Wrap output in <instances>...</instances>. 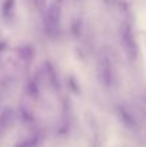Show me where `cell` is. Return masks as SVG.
<instances>
[{
  "label": "cell",
  "mask_w": 146,
  "mask_h": 147,
  "mask_svg": "<svg viewBox=\"0 0 146 147\" xmlns=\"http://www.w3.org/2000/svg\"><path fill=\"white\" fill-rule=\"evenodd\" d=\"M103 1H105V3H107V4H109V3H110L111 0H103Z\"/></svg>",
  "instance_id": "obj_7"
},
{
  "label": "cell",
  "mask_w": 146,
  "mask_h": 147,
  "mask_svg": "<svg viewBox=\"0 0 146 147\" xmlns=\"http://www.w3.org/2000/svg\"><path fill=\"white\" fill-rule=\"evenodd\" d=\"M34 3H35V7L38 8V9H44L47 0H34Z\"/></svg>",
  "instance_id": "obj_5"
},
{
  "label": "cell",
  "mask_w": 146,
  "mask_h": 147,
  "mask_svg": "<svg viewBox=\"0 0 146 147\" xmlns=\"http://www.w3.org/2000/svg\"><path fill=\"white\" fill-rule=\"evenodd\" d=\"M122 43L126 49L127 54L131 59H135L137 56V47H136V40H135L133 30L129 23L124 22L122 26Z\"/></svg>",
  "instance_id": "obj_2"
},
{
  "label": "cell",
  "mask_w": 146,
  "mask_h": 147,
  "mask_svg": "<svg viewBox=\"0 0 146 147\" xmlns=\"http://www.w3.org/2000/svg\"><path fill=\"white\" fill-rule=\"evenodd\" d=\"M61 9H62V0H54L49 5L45 14V32L51 38H56L59 32V20H61Z\"/></svg>",
  "instance_id": "obj_1"
},
{
  "label": "cell",
  "mask_w": 146,
  "mask_h": 147,
  "mask_svg": "<svg viewBox=\"0 0 146 147\" xmlns=\"http://www.w3.org/2000/svg\"><path fill=\"white\" fill-rule=\"evenodd\" d=\"M120 10L122 12H127V3L120 1Z\"/></svg>",
  "instance_id": "obj_6"
},
{
  "label": "cell",
  "mask_w": 146,
  "mask_h": 147,
  "mask_svg": "<svg viewBox=\"0 0 146 147\" xmlns=\"http://www.w3.org/2000/svg\"><path fill=\"white\" fill-rule=\"evenodd\" d=\"M82 30H83V23H82V20L76 18L71 22V34L76 38H79L80 34H82Z\"/></svg>",
  "instance_id": "obj_4"
},
{
  "label": "cell",
  "mask_w": 146,
  "mask_h": 147,
  "mask_svg": "<svg viewBox=\"0 0 146 147\" xmlns=\"http://www.w3.org/2000/svg\"><path fill=\"white\" fill-rule=\"evenodd\" d=\"M16 8V0H4L1 7V14L4 18H10L14 12Z\"/></svg>",
  "instance_id": "obj_3"
}]
</instances>
